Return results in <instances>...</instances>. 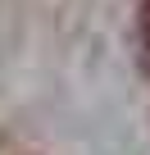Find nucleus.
<instances>
[{"instance_id": "f257e3e1", "label": "nucleus", "mask_w": 150, "mask_h": 155, "mask_svg": "<svg viewBox=\"0 0 150 155\" xmlns=\"http://www.w3.org/2000/svg\"><path fill=\"white\" fill-rule=\"evenodd\" d=\"M145 37H150V0H145Z\"/></svg>"}]
</instances>
